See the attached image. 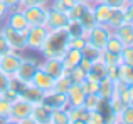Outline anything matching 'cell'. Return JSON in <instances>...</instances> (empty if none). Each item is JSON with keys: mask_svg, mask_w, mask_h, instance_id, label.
Masks as SVG:
<instances>
[{"mask_svg": "<svg viewBox=\"0 0 133 124\" xmlns=\"http://www.w3.org/2000/svg\"><path fill=\"white\" fill-rule=\"evenodd\" d=\"M12 86H14V79L10 77V75H7L5 72L0 71V94H3L5 91H9Z\"/></svg>", "mask_w": 133, "mask_h": 124, "instance_id": "35", "label": "cell"}, {"mask_svg": "<svg viewBox=\"0 0 133 124\" xmlns=\"http://www.w3.org/2000/svg\"><path fill=\"white\" fill-rule=\"evenodd\" d=\"M0 32L5 35V39H7V42H9L12 50L22 52V50L27 49V30H15V29H12V27L3 24Z\"/></svg>", "mask_w": 133, "mask_h": 124, "instance_id": "3", "label": "cell"}, {"mask_svg": "<svg viewBox=\"0 0 133 124\" xmlns=\"http://www.w3.org/2000/svg\"><path fill=\"white\" fill-rule=\"evenodd\" d=\"M74 2H76V3H83V5H89L88 0H74Z\"/></svg>", "mask_w": 133, "mask_h": 124, "instance_id": "46", "label": "cell"}, {"mask_svg": "<svg viewBox=\"0 0 133 124\" xmlns=\"http://www.w3.org/2000/svg\"><path fill=\"white\" fill-rule=\"evenodd\" d=\"M123 44L120 42V39H118L116 35H111L110 37V40H108V44H106V47H104V50H108V52H115V54H121V50H123Z\"/></svg>", "mask_w": 133, "mask_h": 124, "instance_id": "30", "label": "cell"}, {"mask_svg": "<svg viewBox=\"0 0 133 124\" xmlns=\"http://www.w3.org/2000/svg\"><path fill=\"white\" fill-rule=\"evenodd\" d=\"M128 3H133V0H127V5H128Z\"/></svg>", "mask_w": 133, "mask_h": 124, "instance_id": "51", "label": "cell"}, {"mask_svg": "<svg viewBox=\"0 0 133 124\" xmlns=\"http://www.w3.org/2000/svg\"><path fill=\"white\" fill-rule=\"evenodd\" d=\"M86 124H106V116L101 114L99 109H98V111H89Z\"/></svg>", "mask_w": 133, "mask_h": 124, "instance_id": "34", "label": "cell"}, {"mask_svg": "<svg viewBox=\"0 0 133 124\" xmlns=\"http://www.w3.org/2000/svg\"><path fill=\"white\" fill-rule=\"evenodd\" d=\"M5 124H19L17 121H14V119H7V122Z\"/></svg>", "mask_w": 133, "mask_h": 124, "instance_id": "48", "label": "cell"}, {"mask_svg": "<svg viewBox=\"0 0 133 124\" xmlns=\"http://www.w3.org/2000/svg\"><path fill=\"white\" fill-rule=\"evenodd\" d=\"M19 124H37L36 121H34L30 116H27V118H24V119H20V121H17Z\"/></svg>", "mask_w": 133, "mask_h": 124, "instance_id": "45", "label": "cell"}, {"mask_svg": "<svg viewBox=\"0 0 133 124\" xmlns=\"http://www.w3.org/2000/svg\"><path fill=\"white\" fill-rule=\"evenodd\" d=\"M2 2L5 3L10 10H14V9H22V0H2Z\"/></svg>", "mask_w": 133, "mask_h": 124, "instance_id": "43", "label": "cell"}, {"mask_svg": "<svg viewBox=\"0 0 133 124\" xmlns=\"http://www.w3.org/2000/svg\"><path fill=\"white\" fill-rule=\"evenodd\" d=\"M39 67L54 79H57L62 74H66L64 62H62V59H59V57H44V60L39 64Z\"/></svg>", "mask_w": 133, "mask_h": 124, "instance_id": "11", "label": "cell"}, {"mask_svg": "<svg viewBox=\"0 0 133 124\" xmlns=\"http://www.w3.org/2000/svg\"><path fill=\"white\" fill-rule=\"evenodd\" d=\"M10 106H12V102H10L7 97L0 96V116H3V118L9 119V116H10Z\"/></svg>", "mask_w": 133, "mask_h": 124, "instance_id": "37", "label": "cell"}, {"mask_svg": "<svg viewBox=\"0 0 133 124\" xmlns=\"http://www.w3.org/2000/svg\"><path fill=\"white\" fill-rule=\"evenodd\" d=\"M49 3H51V9H56L59 12H68L71 7L76 5L74 0H51Z\"/></svg>", "mask_w": 133, "mask_h": 124, "instance_id": "32", "label": "cell"}, {"mask_svg": "<svg viewBox=\"0 0 133 124\" xmlns=\"http://www.w3.org/2000/svg\"><path fill=\"white\" fill-rule=\"evenodd\" d=\"M69 25V19L66 15V12H59L56 9L49 7L47 10V20H45V27H47L49 32L52 30H64Z\"/></svg>", "mask_w": 133, "mask_h": 124, "instance_id": "9", "label": "cell"}, {"mask_svg": "<svg viewBox=\"0 0 133 124\" xmlns=\"http://www.w3.org/2000/svg\"><path fill=\"white\" fill-rule=\"evenodd\" d=\"M99 2H101V0H88L89 5H94V3H99Z\"/></svg>", "mask_w": 133, "mask_h": 124, "instance_id": "47", "label": "cell"}, {"mask_svg": "<svg viewBox=\"0 0 133 124\" xmlns=\"http://www.w3.org/2000/svg\"><path fill=\"white\" fill-rule=\"evenodd\" d=\"M19 92L22 97H25L27 101H30L32 104H37V102H42L44 97V92L39 91L37 87H34L32 84H27V86H19Z\"/></svg>", "mask_w": 133, "mask_h": 124, "instance_id": "18", "label": "cell"}, {"mask_svg": "<svg viewBox=\"0 0 133 124\" xmlns=\"http://www.w3.org/2000/svg\"><path fill=\"white\" fill-rule=\"evenodd\" d=\"M68 112H69L71 121H84L86 122V119H88V116H89V111L84 106H78V107H71V106H69Z\"/></svg>", "mask_w": 133, "mask_h": 124, "instance_id": "24", "label": "cell"}, {"mask_svg": "<svg viewBox=\"0 0 133 124\" xmlns=\"http://www.w3.org/2000/svg\"><path fill=\"white\" fill-rule=\"evenodd\" d=\"M3 22H5V25L12 27V29H15V30H27L29 29V24H27V20H25V15H24L22 9L10 10Z\"/></svg>", "mask_w": 133, "mask_h": 124, "instance_id": "12", "label": "cell"}, {"mask_svg": "<svg viewBox=\"0 0 133 124\" xmlns=\"http://www.w3.org/2000/svg\"><path fill=\"white\" fill-rule=\"evenodd\" d=\"M37 69H39V62H37V60L22 57L19 69H17L15 75H14V81H15V84H17V86H27V84H30Z\"/></svg>", "mask_w": 133, "mask_h": 124, "instance_id": "2", "label": "cell"}, {"mask_svg": "<svg viewBox=\"0 0 133 124\" xmlns=\"http://www.w3.org/2000/svg\"><path fill=\"white\" fill-rule=\"evenodd\" d=\"M111 35H113V30H111L108 25L96 24V25L89 30L86 42L91 44L93 47H96L98 50H104V47H106V44H108V40H110Z\"/></svg>", "mask_w": 133, "mask_h": 124, "instance_id": "4", "label": "cell"}, {"mask_svg": "<svg viewBox=\"0 0 133 124\" xmlns=\"http://www.w3.org/2000/svg\"><path fill=\"white\" fill-rule=\"evenodd\" d=\"M123 10H125V22L133 24V3H128Z\"/></svg>", "mask_w": 133, "mask_h": 124, "instance_id": "42", "label": "cell"}, {"mask_svg": "<svg viewBox=\"0 0 133 124\" xmlns=\"http://www.w3.org/2000/svg\"><path fill=\"white\" fill-rule=\"evenodd\" d=\"M118 119H120L121 122L125 124H133V102H130V104H127L123 109H121L120 114H116Z\"/></svg>", "mask_w": 133, "mask_h": 124, "instance_id": "31", "label": "cell"}, {"mask_svg": "<svg viewBox=\"0 0 133 124\" xmlns=\"http://www.w3.org/2000/svg\"><path fill=\"white\" fill-rule=\"evenodd\" d=\"M121 60H123V64L133 65V45L123 47V50H121Z\"/></svg>", "mask_w": 133, "mask_h": 124, "instance_id": "38", "label": "cell"}, {"mask_svg": "<svg viewBox=\"0 0 133 124\" xmlns=\"http://www.w3.org/2000/svg\"><path fill=\"white\" fill-rule=\"evenodd\" d=\"M115 91H116V86H115V81L110 77H104L99 81V87H98V96H99L103 101H110L113 97Z\"/></svg>", "mask_w": 133, "mask_h": 124, "instance_id": "20", "label": "cell"}, {"mask_svg": "<svg viewBox=\"0 0 133 124\" xmlns=\"http://www.w3.org/2000/svg\"><path fill=\"white\" fill-rule=\"evenodd\" d=\"M68 39L69 34L68 30H52L49 32V37L42 45V49L39 50L44 57H59L62 59L64 52L68 50Z\"/></svg>", "mask_w": 133, "mask_h": 124, "instance_id": "1", "label": "cell"}, {"mask_svg": "<svg viewBox=\"0 0 133 124\" xmlns=\"http://www.w3.org/2000/svg\"><path fill=\"white\" fill-rule=\"evenodd\" d=\"M83 59V54L79 49H68L62 56V62H64L66 72H69L71 69H74L76 65H79V62Z\"/></svg>", "mask_w": 133, "mask_h": 124, "instance_id": "19", "label": "cell"}, {"mask_svg": "<svg viewBox=\"0 0 133 124\" xmlns=\"http://www.w3.org/2000/svg\"><path fill=\"white\" fill-rule=\"evenodd\" d=\"M51 116H52V111L47 107V106H44L42 102H37V104L32 106L30 118H32L37 124H51Z\"/></svg>", "mask_w": 133, "mask_h": 124, "instance_id": "15", "label": "cell"}, {"mask_svg": "<svg viewBox=\"0 0 133 124\" xmlns=\"http://www.w3.org/2000/svg\"><path fill=\"white\" fill-rule=\"evenodd\" d=\"M81 54H83V59H89V60H98L101 57V50H98L96 47H93L91 44L86 42L84 47L81 49Z\"/></svg>", "mask_w": 133, "mask_h": 124, "instance_id": "29", "label": "cell"}, {"mask_svg": "<svg viewBox=\"0 0 133 124\" xmlns=\"http://www.w3.org/2000/svg\"><path fill=\"white\" fill-rule=\"evenodd\" d=\"M9 12H10V9L2 2V0H0V22H2V20H5V17L9 15Z\"/></svg>", "mask_w": 133, "mask_h": 124, "instance_id": "44", "label": "cell"}, {"mask_svg": "<svg viewBox=\"0 0 133 124\" xmlns=\"http://www.w3.org/2000/svg\"><path fill=\"white\" fill-rule=\"evenodd\" d=\"M42 104L47 106L51 111H56V109H68V107H69L68 96L62 94V92H56V91L44 92Z\"/></svg>", "mask_w": 133, "mask_h": 124, "instance_id": "10", "label": "cell"}, {"mask_svg": "<svg viewBox=\"0 0 133 124\" xmlns=\"http://www.w3.org/2000/svg\"><path fill=\"white\" fill-rule=\"evenodd\" d=\"M30 84H32L34 87H37L39 91H42V92H49V91H52V86H54V77H51L47 72H44L42 69L39 67L36 71V74H34Z\"/></svg>", "mask_w": 133, "mask_h": 124, "instance_id": "13", "label": "cell"}, {"mask_svg": "<svg viewBox=\"0 0 133 124\" xmlns=\"http://www.w3.org/2000/svg\"><path fill=\"white\" fill-rule=\"evenodd\" d=\"M9 50H12V49H10L9 42H7V39H5V35L0 32V56L5 54V52H9Z\"/></svg>", "mask_w": 133, "mask_h": 124, "instance_id": "41", "label": "cell"}, {"mask_svg": "<svg viewBox=\"0 0 133 124\" xmlns=\"http://www.w3.org/2000/svg\"><path fill=\"white\" fill-rule=\"evenodd\" d=\"M68 74H69V77H71V81L76 82V84H81V82L86 79V71H83L79 65H76L74 69H71Z\"/></svg>", "mask_w": 133, "mask_h": 124, "instance_id": "33", "label": "cell"}, {"mask_svg": "<svg viewBox=\"0 0 133 124\" xmlns=\"http://www.w3.org/2000/svg\"><path fill=\"white\" fill-rule=\"evenodd\" d=\"M49 37V30L45 25H36L27 29V49L39 52Z\"/></svg>", "mask_w": 133, "mask_h": 124, "instance_id": "5", "label": "cell"}, {"mask_svg": "<svg viewBox=\"0 0 133 124\" xmlns=\"http://www.w3.org/2000/svg\"><path fill=\"white\" fill-rule=\"evenodd\" d=\"M123 22H125V10L123 9H113L111 10V17H110V20H108L106 25L110 27L111 30H115V29H118Z\"/></svg>", "mask_w": 133, "mask_h": 124, "instance_id": "23", "label": "cell"}, {"mask_svg": "<svg viewBox=\"0 0 133 124\" xmlns=\"http://www.w3.org/2000/svg\"><path fill=\"white\" fill-rule=\"evenodd\" d=\"M71 86H72V81H71V77H69V74L66 72V74H62L61 77L54 79V86H52V91L66 94V92H68V89L71 87Z\"/></svg>", "mask_w": 133, "mask_h": 124, "instance_id": "22", "label": "cell"}, {"mask_svg": "<svg viewBox=\"0 0 133 124\" xmlns=\"http://www.w3.org/2000/svg\"><path fill=\"white\" fill-rule=\"evenodd\" d=\"M51 0H22V7H32V5H42L47 7Z\"/></svg>", "mask_w": 133, "mask_h": 124, "instance_id": "40", "label": "cell"}, {"mask_svg": "<svg viewBox=\"0 0 133 124\" xmlns=\"http://www.w3.org/2000/svg\"><path fill=\"white\" fill-rule=\"evenodd\" d=\"M66 96H68V101H69V106H71V107H78V106H83V104H84L86 92H84V89L81 87V84L72 82V86L68 89Z\"/></svg>", "mask_w": 133, "mask_h": 124, "instance_id": "14", "label": "cell"}, {"mask_svg": "<svg viewBox=\"0 0 133 124\" xmlns=\"http://www.w3.org/2000/svg\"><path fill=\"white\" fill-rule=\"evenodd\" d=\"M32 102L27 101L25 97L22 96H17L15 99L12 101V106H10V116L9 119H14V121H20V119L30 116V111H32Z\"/></svg>", "mask_w": 133, "mask_h": 124, "instance_id": "8", "label": "cell"}, {"mask_svg": "<svg viewBox=\"0 0 133 124\" xmlns=\"http://www.w3.org/2000/svg\"><path fill=\"white\" fill-rule=\"evenodd\" d=\"M51 124H71V118H69L68 109H56V111H52Z\"/></svg>", "mask_w": 133, "mask_h": 124, "instance_id": "25", "label": "cell"}, {"mask_svg": "<svg viewBox=\"0 0 133 124\" xmlns=\"http://www.w3.org/2000/svg\"><path fill=\"white\" fill-rule=\"evenodd\" d=\"M113 34L120 39V42L127 45H133V24L131 22H123L118 29L113 30Z\"/></svg>", "mask_w": 133, "mask_h": 124, "instance_id": "16", "label": "cell"}, {"mask_svg": "<svg viewBox=\"0 0 133 124\" xmlns=\"http://www.w3.org/2000/svg\"><path fill=\"white\" fill-rule=\"evenodd\" d=\"M101 60L104 62V65H120L123 64L121 60V54H115V52H108V50H101Z\"/></svg>", "mask_w": 133, "mask_h": 124, "instance_id": "28", "label": "cell"}, {"mask_svg": "<svg viewBox=\"0 0 133 124\" xmlns=\"http://www.w3.org/2000/svg\"><path fill=\"white\" fill-rule=\"evenodd\" d=\"M118 81H121L127 86H133V65L121 64L120 65V77Z\"/></svg>", "mask_w": 133, "mask_h": 124, "instance_id": "26", "label": "cell"}, {"mask_svg": "<svg viewBox=\"0 0 133 124\" xmlns=\"http://www.w3.org/2000/svg\"><path fill=\"white\" fill-rule=\"evenodd\" d=\"M104 77H106V65H104V62L101 59L94 60L93 65H91V69L88 71V74H86V79L99 82L101 79H104Z\"/></svg>", "mask_w": 133, "mask_h": 124, "instance_id": "21", "label": "cell"}, {"mask_svg": "<svg viewBox=\"0 0 133 124\" xmlns=\"http://www.w3.org/2000/svg\"><path fill=\"white\" fill-rule=\"evenodd\" d=\"M7 122V118H3V116H0V124H5Z\"/></svg>", "mask_w": 133, "mask_h": 124, "instance_id": "49", "label": "cell"}, {"mask_svg": "<svg viewBox=\"0 0 133 124\" xmlns=\"http://www.w3.org/2000/svg\"><path fill=\"white\" fill-rule=\"evenodd\" d=\"M111 7H108L106 3L99 2V3H94L93 5V15H94V22L101 24V25H106L108 20L111 17Z\"/></svg>", "mask_w": 133, "mask_h": 124, "instance_id": "17", "label": "cell"}, {"mask_svg": "<svg viewBox=\"0 0 133 124\" xmlns=\"http://www.w3.org/2000/svg\"><path fill=\"white\" fill-rule=\"evenodd\" d=\"M71 124H86L84 121H71Z\"/></svg>", "mask_w": 133, "mask_h": 124, "instance_id": "50", "label": "cell"}, {"mask_svg": "<svg viewBox=\"0 0 133 124\" xmlns=\"http://www.w3.org/2000/svg\"><path fill=\"white\" fill-rule=\"evenodd\" d=\"M22 10H24V15H25V20H27V24H29V27L45 25L49 7L32 5V7H22Z\"/></svg>", "mask_w": 133, "mask_h": 124, "instance_id": "6", "label": "cell"}, {"mask_svg": "<svg viewBox=\"0 0 133 124\" xmlns=\"http://www.w3.org/2000/svg\"><path fill=\"white\" fill-rule=\"evenodd\" d=\"M101 2L111 9H125L127 7V0H101Z\"/></svg>", "mask_w": 133, "mask_h": 124, "instance_id": "39", "label": "cell"}, {"mask_svg": "<svg viewBox=\"0 0 133 124\" xmlns=\"http://www.w3.org/2000/svg\"><path fill=\"white\" fill-rule=\"evenodd\" d=\"M81 87L84 89L86 94H98V87H99V82L89 81V79H84L81 82Z\"/></svg>", "mask_w": 133, "mask_h": 124, "instance_id": "36", "label": "cell"}, {"mask_svg": "<svg viewBox=\"0 0 133 124\" xmlns=\"http://www.w3.org/2000/svg\"><path fill=\"white\" fill-rule=\"evenodd\" d=\"M103 99L99 97L98 94H86V99H84V107L88 109V111H98V109H101V104H103Z\"/></svg>", "mask_w": 133, "mask_h": 124, "instance_id": "27", "label": "cell"}, {"mask_svg": "<svg viewBox=\"0 0 133 124\" xmlns=\"http://www.w3.org/2000/svg\"><path fill=\"white\" fill-rule=\"evenodd\" d=\"M20 60H22V56L17 50H9V52L2 54L0 56V71L14 79V75H15L17 69L20 65Z\"/></svg>", "mask_w": 133, "mask_h": 124, "instance_id": "7", "label": "cell"}]
</instances>
